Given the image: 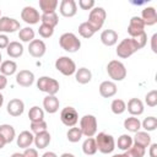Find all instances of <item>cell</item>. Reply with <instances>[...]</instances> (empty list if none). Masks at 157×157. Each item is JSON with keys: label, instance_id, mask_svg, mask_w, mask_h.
Segmentation results:
<instances>
[{"label": "cell", "instance_id": "9f6ffc18", "mask_svg": "<svg viewBox=\"0 0 157 157\" xmlns=\"http://www.w3.org/2000/svg\"><path fill=\"white\" fill-rule=\"evenodd\" d=\"M60 157H75L72 153H69V152H65V153H63Z\"/></svg>", "mask_w": 157, "mask_h": 157}, {"label": "cell", "instance_id": "7a4b0ae2", "mask_svg": "<svg viewBox=\"0 0 157 157\" xmlns=\"http://www.w3.org/2000/svg\"><path fill=\"white\" fill-rule=\"evenodd\" d=\"M59 45L69 53H76L81 48V40L77 38L76 34L71 32L63 33L59 38Z\"/></svg>", "mask_w": 157, "mask_h": 157}, {"label": "cell", "instance_id": "3957f363", "mask_svg": "<svg viewBox=\"0 0 157 157\" xmlns=\"http://www.w3.org/2000/svg\"><path fill=\"white\" fill-rule=\"evenodd\" d=\"M137 50H140L139 45L136 44V42L134 40V38H125L123 39L118 47H117V55L120 58V59H128L130 58L132 54H135Z\"/></svg>", "mask_w": 157, "mask_h": 157}, {"label": "cell", "instance_id": "4316f807", "mask_svg": "<svg viewBox=\"0 0 157 157\" xmlns=\"http://www.w3.org/2000/svg\"><path fill=\"white\" fill-rule=\"evenodd\" d=\"M0 134L5 139L6 144L12 142L15 140V137H16L15 128L12 125H10V124H2V125H0Z\"/></svg>", "mask_w": 157, "mask_h": 157}, {"label": "cell", "instance_id": "8d00e7d4", "mask_svg": "<svg viewBox=\"0 0 157 157\" xmlns=\"http://www.w3.org/2000/svg\"><path fill=\"white\" fill-rule=\"evenodd\" d=\"M82 136H83V135H82L80 128H77V126H72V128H70V129L67 130V132H66V137H67V140H69L70 142H72V144L78 142V141L81 140Z\"/></svg>", "mask_w": 157, "mask_h": 157}, {"label": "cell", "instance_id": "8fae6325", "mask_svg": "<svg viewBox=\"0 0 157 157\" xmlns=\"http://www.w3.org/2000/svg\"><path fill=\"white\" fill-rule=\"evenodd\" d=\"M21 18L27 25H37L40 21V15L33 6H25L21 11Z\"/></svg>", "mask_w": 157, "mask_h": 157}, {"label": "cell", "instance_id": "680465c9", "mask_svg": "<svg viewBox=\"0 0 157 157\" xmlns=\"http://www.w3.org/2000/svg\"><path fill=\"white\" fill-rule=\"evenodd\" d=\"M1 59H2V56H1V53H0V65H1V63H2V60H1Z\"/></svg>", "mask_w": 157, "mask_h": 157}, {"label": "cell", "instance_id": "83f0119b", "mask_svg": "<svg viewBox=\"0 0 157 157\" xmlns=\"http://www.w3.org/2000/svg\"><path fill=\"white\" fill-rule=\"evenodd\" d=\"M17 71V64L13 60H5L0 65V72L4 76H11Z\"/></svg>", "mask_w": 157, "mask_h": 157}, {"label": "cell", "instance_id": "8992f818", "mask_svg": "<svg viewBox=\"0 0 157 157\" xmlns=\"http://www.w3.org/2000/svg\"><path fill=\"white\" fill-rule=\"evenodd\" d=\"M105 17H107V12L103 7L101 6H94L88 15V23L90 26L97 32L98 29H101L105 22Z\"/></svg>", "mask_w": 157, "mask_h": 157}, {"label": "cell", "instance_id": "9c48e42d", "mask_svg": "<svg viewBox=\"0 0 157 157\" xmlns=\"http://www.w3.org/2000/svg\"><path fill=\"white\" fill-rule=\"evenodd\" d=\"M60 120L65 126H75L78 121V113L74 107H65L60 112Z\"/></svg>", "mask_w": 157, "mask_h": 157}, {"label": "cell", "instance_id": "b9f144b4", "mask_svg": "<svg viewBox=\"0 0 157 157\" xmlns=\"http://www.w3.org/2000/svg\"><path fill=\"white\" fill-rule=\"evenodd\" d=\"M38 33L42 38H50L53 34H54V28L50 27V26H47L44 23H42L38 28Z\"/></svg>", "mask_w": 157, "mask_h": 157}, {"label": "cell", "instance_id": "30bf717a", "mask_svg": "<svg viewBox=\"0 0 157 157\" xmlns=\"http://www.w3.org/2000/svg\"><path fill=\"white\" fill-rule=\"evenodd\" d=\"M20 29H21V25L16 18L9 17V16L0 17V33H2V34L13 33Z\"/></svg>", "mask_w": 157, "mask_h": 157}, {"label": "cell", "instance_id": "7bdbcfd3", "mask_svg": "<svg viewBox=\"0 0 157 157\" xmlns=\"http://www.w3.org/2000/svg\"><path fill=\"white\" fill-rule=\"evenodd\" d=\"M145 103H146L148 107H151V108H153V107L157 105V91H156V90L150 91V92L145 96Z\"/></svg>", "mask_w": 157, "mask_h": 157}, {"label": "cell", "instance_id": "484cf974", "mask_svg": "<svg viewBox=\"0 0 157 157\" xmlns=\"http://www.w3.org/2000/svg\"><path fill=\"white\" fill-rule=\"evenodd\" d=\"M75 78H76V81L78 83L86 85V83H88L92 80V72L87 67H80L75 72Z\"/></svg>", "mask_w": 157, "mask_h": 157}, {"label": "cell", "instance_id": "ac0fdd59", "mask_svg": "<svg viewBox=\"0 0 157 157\" xmlns=\"http://www.w3.org/2000/svg\"><path fill=\"white\" fill-rule=\"evenodd\" d=\"M59 105H60V101L56 96H47L43 99V108L47 113L49 114H54L59 110Z\"/></svg>", "mask_w": 157, "mask_h": 157}, {"label": "cell", "instance_id": "f35d334b", "mask_svg": "<svg viewBox=\"0 0 157 157\" xmlns=\"http://www.w3.org/2000/svg\"><path fill=\"white\" fill-rule=\"evenodd\" d=\"M125 153L129 157H144L145 153H146V148H144V147H141L139 145L132 144V146L128 151H125Z\"/></svg>", "mask_w": 157, "mask_h": 157}, {"label": "cell", "instance_id": "ba28073f", "mask_svg": "<svg viewBox=\"0 0 157 157\" xmlns=\"http://www.w3.org/2000/svg\"><path fill=\"white\" fill-rule=\"evenodd\" d=\"M55 69L64 76H71L76 72V64L69 56H59L55 60Z\"/></svg>", "mask_w": 157, "mask_h": 157}, {"label": "cell", "instance_id": "f546056e", "mask_svg": "<svg viewBox=\"0 0 157 157\" xmlns=\"http://www.w3.org/2000/svg\"><path fill=\"white\" fill-rule=\"evenodd\" d=\"M82 151L85 155L87 156H93L96 155V152L98 151L97 150V145H96V140L93 137H87L83 144H82Z\"/></svg>", "mask_w": 157, "mask_h": 157}, {"label": "cell", "instance_id": "7c38bea8", "mask_svg": "<svg viewBox=\"0 0 157 157\" xmlns=\"http://www.w3.org/2000/svg\"><path fill=\"white\" fill-rule=\"evenodd\" d=\"M142 32H145V23L141 20L140 16H132L130 18L129 26H128V33L130 36V38H134L139 34H141Z\"/></svg>", "mask_w": 157, "mask_h": 157}, {"label": "cell", "instance_id": "5bb4252c", "mask_svg": "<svg viewBox=\"0 0 157 157\" xmlns=\"http://www.w3.org/2000/svg\"><path fill=\"white\" fill-rule=\"evenodd\" d=\"M59 11L64 17H74L77 12V4L75 0H61Z\"/></svg>", "mask_w": 157, "mask_h": 157}, {"label": "cell", "instance_id": "d590c367", "mask_svg": "<svg viewBox=\"0 0 157 157\" xmlns=\"http://www.w3.org/2000/svg\"><path fill=\"white\" fill-rule=\"evenodd\" d=\"M110 109H112V112L114 114L120 115V114H123L126 110V103L123 99H120V98H115L110 103Z\"/></svg>", "mask_w": 157, "mask_h": 157}, {"label": "cell", "instance_id": "91938a15", "mask_svg": "<svg viewBox=\"0 0 157 157\" xmlns=\"http://www.w3.org/2000/svg\"><path fill=\"white\" fill-rule=\"evenodd\" d=\"M0 17H1V10H0Z\"/></svg>", "mask_w": 157, "mask_h": 157}, {"label": "cell", "instance_id": "816d5d0a", "mask_svg": "<svg viewBox=\"0 0 157 157\" xmlns=\"http://www.w3.org/2000/svg\"><path fill=\"white\" fill-rule=\"evenodd\" d=\"M42 157H58V155L55 152H53V151H47V152H44L42 155Z\"/></svg>", "mask_w": 157, "mask_h": 157}, {"label": "cell", "instance_id": "681fc988", "mask_svg": "<svg viewBox=\"0 0 157 157\" xmlns=\"http://www.w3.org/2000/svg\"><path fill=\"white\" fill-rule=\"evenodd\" d=\"M6 86H7V78H6V76H4V75L0 74V91L4 90Z\"/></svg>", "mask_w": 157, "mask_h": 157}, {"label": "cell", "instance_id": "c3c4849f", "mask_svg": "<svg viewBox=\"0 0 157 157\" xmlns=\"http://www.w3.org/2000/svg\"><path fill=\"white\" fill-rule=\"evenodd\" d=\"M148 155H150V157H157V144H151L150 145Z\"/></svg>", "mask_w": 157, "mask_h": 157}, {"label": "cell", "instance_id": "f1b7e54d", "mask_svg": "<svg viewBox=\"0 0 157 157\" xmlns=\"http://www.w3.org/2000/svg\"><path fill=\"white\" fill-rule=\"evenodd\" d=\"M124 128L130 132H137L141 129V121L136 117H129L124 120Z\"/></svg>", "mask_w": 157, "mask_h": 157}, {"label": "cell", "instance_id": "4dcf8cb0", "mask_svg": "<svg viewBox=\"0 0 157 157\" xmlns=\"http://www.w3.org/2000/svg\"><path fill=\"white\" fill-rule=\"evenodd\" d=\"M58 5H59L58 0H39V7L43 13L55 12Z\"/></svg>", "mask_w": 157, "mask_h": 157}, {"label": "cell", "instance_id": "44dd1931", "mask_svg": "<svg viewBox=\"0 0 157 157\" xmlns=\"http://www.w3.org/2000/svg\"><path fill=\"white\" fill-rule=\"evenodd\" d=\"M126 109H128V112L131 114V117L141 115V114L144 113V110H145L144 103H142V101L139 99V98H130L129 102H128Z\"/></svg>", "mask_w": 157, "mask_h": 157}, {"label": "cell", "instance_id": "d4e9b609", "mask_svg": "<svg viewBox=\"0 0 157 157\" xmlns=\"http://www.w3.org/2000/svg\"><path fill=\"white\" fill-rule=\"evenodd\" d=\"M6 53H7V55H9L10 58L17 59V58H20V56L23 54V45H22L20 42H17V40H12V42H10V44L7 45Z\"/></svg>", "mask_w": 157, "mask_h": 157}, {"label": "cell", "instance_id": "ffe728a7", "mask_svg": "<svg viewBox=\"0 0 157 157\" xmlns=\"http://www.w3.org/2000/svg\"><path fill=\"white\" fill-rule=\"evenodd\" d=\"M33 140H34V135L31 131L25 130V131L20 132V135L16 137V144L20 148L26 150V148L31 147V145L33 144Z\"/></svg>", "mask_w": 157, "mask_h": 157}, {"label": "cell", "instance_id": "6f0895ef", "mask_svg": "<svg viewBox=\"0 0 157 157\" xmlns=\"http://www.w3.org/2000/svg\"><path fill=\"white\" fill-rule=\"evenodd\" d=\"M2 104H4V96H2V93L0 92V108L2 107Z\"/></svg>", "mask_w": 157, "mask_h": 157}, {"label": "cell", "instance_id": "ab89813d", "mask_svg": "<svg viewBox=\"0 0 157 157\" xmlns=\"http://www.w3.org/2000/svg\"><path fill=\"white\" fill-rule=\"evenodd\" d=\"M141 128L145 129V131H153L157 128V118L155 117H147L144 119V121L141 123Z\"/></svg>", "mask_w": 157, "mask_h": 157}, {"label": "cell", "instance_id": "bcb514c9", "mask_svg": "<svg viewBox=\"0 0 157 157\" xmlns=\"http://www.w3.org/2000/svg\"><path fill=\"white\" fill-rule=\"evenodd\" d=\"M10 44V39L6 34L0 33V49H6L7 45Z\"/></svg>", "mask_w": 157, "mask_h": 157}, {"label": "cell", "instance_id": "11a10c76", "mask_svg": "<svg viewBox=\"0 0 157 157\" xmlns=\"http://www.w3.org/2000/svg\"><path fill=\"white\" fill-rule=\"evenodd\" d=\"M112 157H129V156L124 152V153H117V155H113Z\"/></svg>", "mask_w": 157, "mask_h": 157}, {"label": "cell", "instance_id": "1f68e13d", "mask_svg": "<svg viewBox=\"0 0 157 157\" xmlns=\"http://www.w3.org/2000/svg\"><path fill=\"white\" fill-rule=\"evenodd\" d=\"M34 34L36 33H34L33 28L27 26V27H23L18 31V39L21 42H25V43H31L34 39Z\"/></svg>", "mask_w": 157, "mask_h": 157}, {"label": "cell", "instance_id": "277c9868", "mask_svg": "<svg viewBox=\"0 0 157 157\" xmlns=\"http://www.w3.org/2000/svg\"><path fill=\"white\" fill-rule=\"evenodd\" d=\"M97 118L92 114H86L80 119V130L86 137H93L97 134Z\"/></svg>", "mask_w": 157, "mask_h": 157}, {"label": "cell", "instance_id": "d6a6232c", "mask_svg": "<svg viewBox=\"0 0 157 157\" xmlns=\"http://www.w3.org/2000/svg\"><path fill=\"white\" fill-rule=\"evenodd\" d=\"M115 145L118 146V148H120L121 151L125 152L132 146V137L130 135H128V134H123V135H120L118 137V141H117Z\"/></svg>", "mask_w": 157, "mask_h": 157}, {"label": "cell", "instance_id": "db71d44e", "mask_svg": "<svg viewBox=\"0 0 157 157\" xmlns=\"http://www.w3.org/2000/svg\"><path fill=\"white\" fill-rule=\"evenodd\" d=\"M10 157H25V156H23V153H20V152H15V153H12Z\"/></svg>", "mask_w": 157, "mask_h": 157}, {"label": "cell", "instance_id": "6da1fadb", "mask_svg": "<svg viewBox=\"0 0 157 157\" xmlns=\"http://www.w3.org/2000/svg\"><path fill=\"white\" fill-rule=\"evenodd\" d=\"M96 145H97V150L103 153V155H108L112 153L115 148V140L112 135L107 134V132H98V135L96 136Z\"/></svg>", "mask_w": 157, "mask_h": 157}, {"label": "cell", "instance_id": "e575fe53", "mask_svg": "<svg viewBox=\"0 0 157 157\" xmlns=\"http://www.w3.org/2000/svg\"><path fill=\"white\" fill-rule=\"evenodd\" d=\"M40 21L42 23L50 26V27H55L59 23V17L56 15V12H49V13H43L40 15Z\"/></svg>", "mask_w": 157, "mask_h": 157}, {"label": "cell", "instance_id": "9a60e30c", "mask_svg": "<svg viewBox=\"0 0 157 157\" xmlns=\"http://www.w3.org/2000/svg\"><path fill=\"white\" fill-rule=\"evenodd\" d=\"M6 110L7 113L11 115V117H20L25 112V103L22 99L20 98H12L10 99V102L7 103V107H6Z\"/></svg>", "mask_w": 157, "mask_h": 157}, {"label": "cell", "instance_id": "f6af8a7d", "mask_svg": "<svg viewBox=\"0 0 157 157\" xmlns=\"http://www.w3.org/2000/svg\"><path fill=\"white\" fill-rule=\"evenodd\" d=\"M94 5H96L94 0H80L78 1V6L82 10H90L91 11L94 7Z\"/></svg>", "mask_w": 157, "mask_h": 157}, {"label": "cell", "instance_id": "74e56055", "mask_svg": "<svg viewBox=\"0 0 157 157\" xmlns=\"http://www.w3.org/2000/svg\"><path fill=\"white\" fill-rule=\"evenodd\" d=\"M78 33H80V36L82 37V38H91L94 33H96V31L90 26V23L86 21V22H82L80 26H78Z\"/></svg>", "mask_w": 157, "mask_h": 157}, {"label": "cell", "instance_id": "f5cc1de1", "mask_svg": "<svg viewBox=\"0 0 157 157\" xmlns=\"http://www.w3.org/2000/svg\"><path fill=\"white\" fill-rule=\"evenodd\" d=\"M5 145H6V141H5V139L2 137V135L0 134V150H1V148H4V147H5Z\"/></svg>", "mask_w": 157, "mask_h": 157}, {"label": "cell", "instance_id": "5b68a950", "mask_svg": "<svg viewBox=\"0 0 157 157\" xmlns=\"http://www.w3.org/2000/svg\"><path fill=\"white\" fill-rule=\"evenodd\" d=\"M37 88L49 96H55L58 92H59V88H60V85L59 82L53 78V77H49V76H40L38 80H37Z\"/></svg>", "mask_w": 157, "mask_h": 157}, {"label": "cell", "instance_id": "7dc6e473", "mask_svg": "<svg viewBox=\"0 0 157 157\" xmlns=\"http://www.w3.org/2000/svg\"><path fill=\"white\" fill-rule=\"evenodd\" d=\"M23 156H25V157H39L37 148H32V147L26 148L25 152H23Z\"/></svg>", "mask_w": 157, "mask_h": 157}, {"label": "cell", "instance_id": "2e32d148", "mask_svg": "<svg viewBox=\"0 0 157 157\" xmlns=\"http://www.w3.org/2000/svg\"><path fill=\"white\" fill-rule=\"evenodd\" d=\"M34 82V74L29 70H20L16 74V83L21 87H29Z\"/></svg>", "mask_w": 157, "mask_h": 157}, {"label": "cell", "instance_id": "52a82bcc", "mask_svg": "<svg viewBox=\"0 0 157 157\" xmlns=\"http://www.w3.org/2000/svg\"><path fill=\"white\" fill-rule=\"evenodd\" d=\"M107 72L109 77L114 81H123L126 77V67L119 60H110L107 65Z\"/></svg>", "mask_w": 157, "mask_h": 157}, {"label": "cell", "instance_id": "d6986e66", "mask_svg": "<svg viewBox=\"0 0 157 157\" xmlns=\"http://www.w3.org/2000/svg\"><path fill=\"white\" fill-rule=\"evenodd\" d=\"M118 88H117V85L115 82L113 81H103L101 85H99V94L103 97V98H110L113 96H115Z\"/></svg>", "mask_w": 157, "mask_h": 157}, {"label": "cell", "instance_id": "f907efd6", "mask_svg": "<svg viewBox=\"0 0 157 157\" xmlns=\"http://www.w3.org/2000/svg\"><path fill=\"white\" fill-rule=\"evenodd\" d=\"M156 38H157V34L155 33L151 38V48H152V52L153 53H157V48H156Z\"/></svg>", "mask_w": 157, "mask_h": 157}, {"label": "cell", "instance_id": "cb8c5ba5", "mask_svg": "<svg viewBox=\"0 0 157 157\" xmlns=\"http://www.w3.org/2000/svg\"><path fill=\"white\" fill-rule=\"evenodd\" d=\"M132 144L146 148L151 145V136L147 131H137L135 132V136L132 137Z\"/></svg>", "mask_w": 157, "mask_h": 157}, {"label": "cell", "instance_id": "4fadbf2b", "mask_svg": "<svg viewBox=\"0 0 157 157\" xmlns=\"http://www.w3.org/2000/svg\"><path fill=\"white\" fill-rule=\"evenodd\" d=\"M47 52V45L42 39H33L28 43V53L33 58H42Z\"/></svg>", "mask_w": 157, "mask_h": 157}, {"label": "cell", "instance_id": "836d02e7", "mask_svg": "<svg viewBox=\"0 0 157 157\" xmlns=\"http://www.w3.org/2000/svg\"><path fill=\"white\" fill-rule=\"evenodd\" d=\"M28 118H29L31 123L42 121V120H44V110L42 108H39L38 105H33L28 112Z\"/></svg>", "mask_w": 157, "mask_h": 157}, {"label": "cell", "instance_id": "603a6c76", "mask_svg": "<svg viewBox=\"0 0 157 157\" xmlns=\"http://www.w3.org/2000/svg\"><path fill=\"white\" fill-rule=\"evenodd\" d=\"M50 140H52L50 134L48 131H43V132H38V134L34 135L33 144L36 145V147L38 150H43V148H45V147L49 146Z\"/></svg>", "mask_w": 157, "mask_h": 157}, {"label": "cell", "instance_id": "7402d4cb", "mask_svg": "<svg viewBox=\"0 0 157 157\" xmlns=\"http://www.w3.org/2000/svg\"><path fill=\"white\" fill-rule=\"evenodd\" d=\"M101 42L105 47H113L118 42V33L114 29H104L101 33Z\"/></svg>", "mask_w": 157, "mask_h": 157}, {"label": "cell", "instance_id": "e0dca14e", "mask_svg": "<svg viewBox=\"0 0 157 157\" xmlns=\"http://www.w3.org/2000/svg\"><path fill=\"white\" fill-rule=\"evenodd\" d=\"M141 20L144 21L145 26H153L157 23V12L153 6H146L141 11Z\"/></svg>", "mask_w": 157, "mask_h": 157}, {"label": "cell", "instance_id": "60d3db41", "mask_svg": "<svg viewBox=\"0 0 157 157\" xmlns=\"http://www.w3.org/2000/svg\"><path fill=\"white\" fill-rule=\"evenodd\" d=\"M29 128H31V132H32V134H38V132L48 131V124L45 123V120L31 123V126H29Z\"/></svg>", "mask_w": 157, "mask_h": 157}, {"label": "cell", "instance_id": "ee69618b", "mask_svg": "<svg viewBox=\"0 0 157 157\" xmlns=\"http://www.w3.org/2000/svg\"><path fill=\"white\" fill-rule=\"evenodd\" d=\"M134 40L136 42V44L139 45V48L142 49L146 45V43H147V34H146V32H142L141 34L134 37Z\"/></svg>", "mask_w": 157, "mask_h": 157}]
</instances>
